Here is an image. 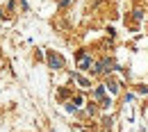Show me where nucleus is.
I'll return each mask as SVG.
<instances>
[{
    "label": "nucleus",
    "mask_w": 148,
    "mask_h": 132,
    "mask_svg": "<svg viewBox=\"0 0 148 132\" xmlns=\"http://www.w3.org/2000/svg\"><path fill=\"white\" fill-rule=\"evenodd\" d=\"M77 82H80V87H82V89H89V87H91V82H89V80H84V77H80V75H77Z\"/></svg>",
    "instance_id": "3"
},
{
    "label": "nucleus",
    "mask_w": 148,
    "mask_h": 132,
    "mask_svg": "<svg viewBox=\"0 0 148 132\" xmlns=\"http://www.w3.org/2000/svg\"><path fill=\"white\" fill-rule=\"evenodd\" d=\"M91 57L87 55V53H80V55H77V68H80V71H87V68H91Z\"/></svg>",
    "instance_id": "2"
},
{
    "label": "nucleus",
    "mask_w": 148,
    "mask_h": 132,
    "mask_svg": "<svg viewBox=\"0 0 148 132\" xmlns=\"http://www.w3.org/2000/svg\"><path fill=\"white\" fill-rule=\"evenodd\" d=\"M46 59H48V66H50V68H55V71L57 68H64V57L57 55V53H53V50L46 55Z\"/></svg>",
    "instance_id": "1"
},
{
    "label": "nucleus",
    "mask_w": 148,
    "mask_h": 132,
    "mask_svg": "<svg viewBox=\"0 0 148 132\" xmlns=\"http://www.w3.org/2000/svg\"><path fill=\"white\" fill-rule=\"evenodd\" d=\"M96 96H98V98H105V89H103V87H98V89H96Z\"/></svg>",
    "instance_id": "4"
},
{
    "label": "nucleus",
    "mask_w": 148,
    "mask_h": 132,
    "mask_svg": "<svg viewBox=\"0 0 148 132\" xmlns=\"http://www.w3.org/2000/svg\"><path fill=\"white\" fill-rule=\"evenodd\" d=\"M0 18H2V14H0Z\"/></svg>",
    "instance_id": "5"
}]
</instances>
